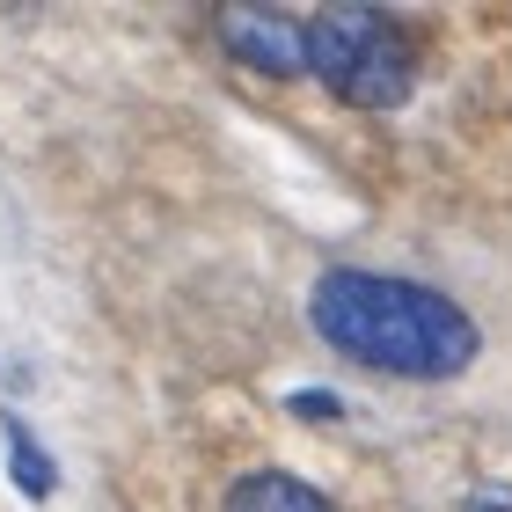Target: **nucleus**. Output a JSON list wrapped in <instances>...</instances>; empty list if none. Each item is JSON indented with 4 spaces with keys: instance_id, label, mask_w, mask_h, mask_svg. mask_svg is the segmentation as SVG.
I'll return each instance as SVG.
<instances>
[{
    "instance_id": "nucleus-1",
    "label": "nucleus",
    "mask_w": 512,
    "mask_h": 512,
    "mask_svg": "<svg viewBox=\"0 0 512 512\" xmlns=\"http://www.w3.org/2000/svg\"><path fill=\"white\" fill-rule=\"evenodd\" d=\"M308 322L337 359L388 381H454L483 352L476 315L454 293L395 278V271H359V264H337L315 278Z\"/></svg>"
},
{
    "instance_id": "nucleus-2",
    "label": "nucleus",
    "mask_w": 512,
    "mask_h": 512,
    "mask_svg": "<svg viewBox=\"0 0 512 512\" xmlns=\"http://www.w3.org/2000/svg\"><path fill=\"white\" fill-rule=\"evenodd\" d=\"M308 74L352 110H403L417 88V44L388 8H322L308 15Z\"/></svg>"
},
{
    "instance_id": "nucleus-3",
    "label": "nucleus",
    "mask_w": 512,
    "mask_h": 512,
    "mask_svg": "<svg viewBox=\"0 0 512 512\" xmlns=\"http://www.w3.org/2000/svg\"><path fill=\"white\" fill-rule=\"evenodd\" d=\"M213 37L227 44V59L256 66L271 81H293L308 74V22L300 15H278V8H220L213 15Z\"/></svg>"
},
{
    "instance_id": "nucleus-4",
    "label": "nucleus",
    "mask_w": 512,
    "mask_h": 512,
    "mask_svg": "<svg viewBox=\"0 0 512 512\" xmlns=\"http://www.w3.org/2000/svg\"><path fill=\"white\" fill-rule=\"evenodd\" d=\"M220 512H337V505L322 498L315 483L286 476V469H249V476H235V483H227Z\"/></svg>"
},
{
    "instance_id": "nucleus-5",
    "label": "nucleus",
    "mask_w": 512,
    "mask_h": 512,
    "mask_svg": "<svg viewBox=\"0 0 512 512\" xmlns=\"http://www.w3.org/2000/svg\"><path fill=\"white\" fill-rule=\"evenodd\" d=\"M0 439H8V469H15L22 491H30V498H52V483H59V476H52V454L30 439V425H22L15 410H0Z\"/></svg>"
},
{
    "instance_id": "nucleus-6",
    "label": "nucleus",
    "mask_w": 512,
    "mask_h": 512,
    "mask_svg": "<svg viewBox=\"0 0 512 512\" xmlns=\"http://www.w3.org/2000/svg\"><path fill=\"white\" fill-rule=\"evenodd\" d=\"M286 410H293V417H315V425H322V417H344V403H337L330 388H300Z\"/></svg>"
},
{
    "instance_id": "nucleus-7",
    "label": "nucleus",
    "mask_w": 512,
    "mask_h": 512,
    "mask_svg": "<svg viewBox=\"0 0 512 512\" xmlns=\"http://www.w3.org/2000/svg\"><path fill=\"white\" fill-rule=\"evenodd\" d=\"M461 512H512V483H476Z\"/></svg>"
}]
</instances>
